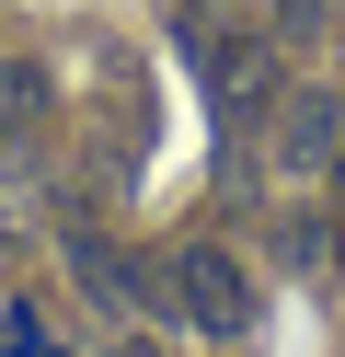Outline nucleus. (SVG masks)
I'll list each match as a JSON object with an SVG mask.
<instances>
[{
	"label": "nucleus",
	"instance_id": "f03ea898",
	"mask_svg": "<svg viewBox=\"0 0 345 357\" xmlns=\"http://www.w3.org/2000/svg\"><path fill=\"white\" fill-rule=\"evenodd\" d=\"M46 104H58V93H46V70H35V58H0V127H12V139H35V127H46Z\"/></svg>",
	"mask_w": 345,
	"mask_h": 357
},
{
	"label": "nucleus",
	"instance_id": "7ed1b4c3",
	"mask_svg": "<svg viewBox=\"0 0 345 357\" xmlns=\"http://www.w3.org/2000/svg\"><path fill=\"white\" fill-rule=\"evenodd\" d=\"M276 150H288V162H334V104L299 93V104H288V127H276Z\"/></svg>",
	"mask_w": 345,
	"mask_h": 357
},
{
	"label": "nucleus",
	"instance_id": "f257e3e1",
	"mask_svg": "<svg viewBox=\"0 0 345 357\" xmlns=\"http://www.w3.org/2000/svg\"><path fill=\"white\" fill-rule=\"evenodd\" d=\"M173 311L196 334H253V277H242V254H230V242H184L173 254Z\"/></svg>",
	"mask_w": 345,
	"mask_h": 357
},
{
	"label": "nucleus",
	"instance_id": "20e7f679",
	"mask_svg": "<svg viewBox=\"0 0 345 357\" xmlns=\"http://www.w3.org/2000/svg\"><path fill=\"white\" fill-rule=\"evenodd\" d=\"M322 12H334V0H288V24H299V35H311V24H322Z\"/></svg>",
	"mask_w": 345,
	"mask_h": 357
},
{
	"label": "nucleus",
	"instance_id": "39448f33",
	"mask_svg": "<svg viewBox=\"0 0 345 357\" xmlns=\"http://www.w3.org/2000/svg\"><path fill=\"white\" fill-rule=\"evenodd\" d=\"M334 231H345V150H334Z\"/></svg>",
	"mask_w": 345,
	"mask_h": 357
}]
</instances>
